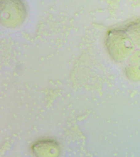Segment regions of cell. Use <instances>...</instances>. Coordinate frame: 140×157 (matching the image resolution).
<instances>
[{
    "label": "cell",
    "mask_w": 140,
    "mask_h": 157,
    "mask_svg": "<svg viewBox=\"0 0 140 157\" xmlns=\"http://www.w3.org/2000/svg\"><path fill=\"white\" fill-rule=\"evenodd\" d=\"M26 9L20 0H2L1 21L3 25L14 28L21 24L25 18Z\"/></svg>",
    "instance_id": "6da1fadb"
},
{
    "label": "cell",
    "mask_w": 140,
    "mask_h": 157,
    "mask_svg": "<svg viewBox=\"0 0 140 157\" xmlns=\"http://www.w3.org/2000/svg\"><path fill=\"white\" fill-rule=\"evenodd\" d=\"M35 154H54L52 151H58V146L56 142L50 140H43L38 142L33 147Z\"/></svg>",
    "instance_id": "7a4b0ae2"
}]
</instances>
